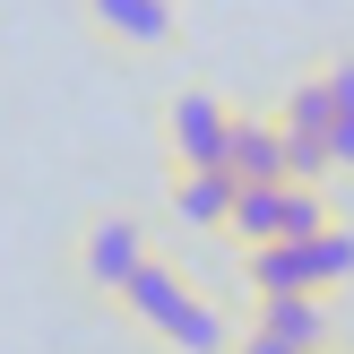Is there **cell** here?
Here are the masks:
<instances>
[{"label":"cell","mask_w":354,"mask_h":354,"mask_svg":"<svg viewBox=\"0 0 354 354\" xmlns=\"http://www.w3.org/2000/svg\"><path fill=\"white\" fill-rule=\"evenodd\" d=\"M147 251H156V225L147 216H130V207H95V216H78V234H69V277H78L95 303H113L121 277H130Z\"/></svg>","instance_id":"6da1fadb"},{"label":"cell","mask_w":354,"mask_h":354,"mask_svg":"<svg viewBox=\"0 0 354 354\" xmlns=\"http://www.w3.org/2000/svg\"><path fill=\"white\" fill-rule=\"evenodd\" d=\"M78 17L121 61H182V44H190L182 0H78Z\"/></svg>","instance_id":"7a4b0ae2"},{"label":"cell","mask_w":354,"mask_h":354,"mask_svg":"<svg viewBox=\"0 0 354 354\" xmlns=\"http://www.w3.org/2000/svg\"><path fill=\"white\" fill-rule=\"evenodd\" d=\"M225 130H234V104L216 86H199V78L156 104V156H165V173H182V165H216L225 173Z\"/></svg>","instance_id":"3957f363"},{"label":"cell","mask_w":354,"mask_h":354,"mask_svg":"<svg viewBox=\"0 0 354 354\" xmlns=\"http://www.w3.org/2000/svg\"><path fill=\"white\" fill-rule=\"evenodd\" d=\"M234 320H242V311L225 303V294L190 286L182 303H173L165 320L147 328V346H156V354H225V346H234Z\"/></svg>","instance_id":"277c9868"},{"label":"cell","mask_w":354,"mask_h":354,"mask_svg":"<svg viewBox=\"0 0 354 354\" xmlns=\"http://www.w3.org/2000/svg\"><path fill=\"white\" fill-rule=\"evenodd\" d=\"M182 294H190V268H182V259H173V251H165V242H156V251H147V259H138V268H130V277H121V294H113V303H104V311H121V320H130V328H138V337H147V328H156V320H165V311H173V303H182Z\"/></svg>","instance_id":"5b68a950"},{"label":"cell","mask_w":354,"mask_h":354,"mask_svg":"<svg viewBox=\"0 0 354 354\" xmlns=\"http://www.w3.org/2000/svg\"><path fill=\"white\" fill-rule=\"evenodd\" d=\"M242 320L277 328V337H294L303 354H328L337 346V320H328V294H234Z\"/></svg>","instance_id":"8992f818"},{"label":"cell","mask_w":354,"mask_h":354,"mask_svg":"<svg viewBox=\"0 0 354 354\" xmlns=\"http://www.w3.org/2000/svg\"><path fill=\"white\" fill-rule=\"evenodd\" d=\"M225 207H234V173H216V165L165 173V216L182 225V234H216L225 242Z\"/></svg>","instance_id":"52a82bcc"},{"label":"cell","mask_w":354,"mask_h":354,"mask_svg":"<svg viewBox=\"0 0 354 354\" xmlns=\"http://www.w3.org/2000/svg\"><path fill=\"white\" fill-rule=\"evenodd\" d=\"M225 173H234V182H286V130H277V113H234V130H225Z\"/></svg>","instance_id":"ba28073f"},{"label":"cell","mask_w":354,"mask_h":354,"mask_svg":"<svg viewBox=\"0 0 354 354\" xmlns=\"http://www.w3.org/2000/svg\"><path fill=\"white\" fill-rule=\"evenodd\" d=\"M234 286L242 294H311L303 242H242L234 251Z\"/></svg>","instance_id":"9c48e42d"},{"label":"cell","mask_w":354,"mask_h":354,"mask_svg":"<svg viewBox=\"0 0 354 354\" xmlns=\"http://www.w3.org/2000/svg\"><path fill=\"white\" fill-rule=\"evenodd\" d=\"M303 268H311V294H346L354 286V216L346 207L320 225V234H303Z\"/></svg>","instance_id":"30bf717a"},{"label":"cell","mask_w":354,"mask_h":354,"mask_svg":"<svg viewBox=\"0 0 354 354\" xmlns=\"http://www.w3.org/2000/svg\"><path fill=\"white\" fill-rule=\"evenodd\" d=\"M320 86H328V173L354 182V52L320 69Z\"/></svg>","instance_id":"8fae6325"},{"label":"cell","mask_w":354,"mask_h":354,"mask_svg":"<svg viewBox=\"0 0 354 354\" xmlns=\"http://www.w3.org/2000/svg\"><path fill=\"white\" fill-rule=\"evenodd\" d=\"M225 354H303L294 337H277V328H259V320H234V346Z\"/></svg>","instance_id":"7c38bea8"},{"label":"cell","mask_w":354,"mask_h":354,"mask_svg":"<svg viewBox=\"0 0 354 354\" xmlns=\"http://www.w3.org/2000/svg\"><path fill=\"white\" fill-rule=\"evenodd\" d=\"M328 354H346V346H328Z\"/></svg>","instance_id":"4fadbf2b"}]
</instances>
